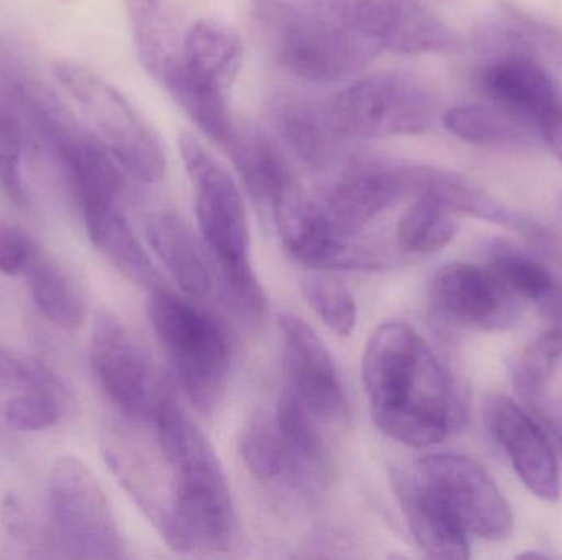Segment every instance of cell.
<instances>
[{
	"label": "cell",
	"instance_id": "obj_1",
	"mask_svg": "<svg viewBox=\"0 0 562 560\" xmlns=\"http://www.w3.org/2000/svg\"><path fill=\"white\" fill-rule=\"evenodd\" d=\"M362 381L372 420L396 443L435 446L462 426L464 408L454 381L405 322H383L370 335Z\"/></svg>",
	"mask_w": 562,
	"mask_h": 560
},
{
	"label": "cell",
	"instance_id": "obj_2",
	"mask_svg": "<svg viewBox=\"0 0 562 560\" xmlns=\"http://www.w3.org/2000/svg\"><path fill=\"white\" fill-rule=\"evenodd\" d=\"M151 423L170 473V503L157 522L165 541L181 552L229 551L236 536L233 496L220 459L200 427L168 390Z\"/></svg>",
	"mask_w": 562,
	"mask_h": 560
},
{
	"label": "cell",
	"instance_id": "obj_3",
	"mask_svg": "<svg viewBox=\"0 0 562 560\" xmlns=\"http://www.w3.org/2000/svg\"><path fill=\"white\" fill-rule=\"evenodd\" d=\"M250 15L277 61L306 81H342L382 53L362 26L324 0H250Z\"/></svg>",
	"mask_w": 562,
	"mask_h": 560
},
{
	"label": "cell",
	"instance_id": "obj_4",
	"mask_svg": "<svg viewBox=\"0 0 562 560\" xmlns=\"http://www.w3.org/2000/svg\"><path fill=\"white\" fill-rule=\"evenodd\" d=\"M180 153L194 193L198 224L234 306L262 321L266 293L252 263V237L243 194L233 174L194 135L181 134Z\"/></svg>",
	"mask_w": 562,
	"mask_h": 560
},
{
	"label": "cell",
	"instance_id": "obj_5",
	"mask_svg": "<svg viewBox=\"0 0 562 560\" xmlns=\"http://www.w3.org/2000/svg\"><path fill=\"white\" fill-rule=\"evenodd\" d=\"M148 318L191 403L201 413H211L226 393L233 362L223 325L160 286L151 292Z\"/></svg>",
	"mask_w": 562,
	"mask_h": 560
},
{
	"label": "cell",
	"instance_id": "obj_6",
	"mask_svg": "<svg viewBox=\"0 0 562 560\" xmlns=\"http://www.w3.org/2000/svg\"><path fill=\"white\" fill-rule=\"evenodd\" d=\"M55 75L88 121L91 134L128 176L148 184L160 181L167 168L160 138L128 99L98 72L71 59L56 61Z\"/></svg>",
	"mask_w": 562,
	"mask_h": 560
},
{
	"label": "cell",
	"instance_id": "obj_7",
	"mask_svg": "<svg viewBox=\"0 0 562 560\" xmlns=\"http://www.w3.org/2000/svg\"><path fill=\"white\" fill-rule=\"evenodd\" d=\"M393 482L425 496L471 536L505 541L514 532V515L491 473L461 454H431L395 470Z\"/></svg>",
	"mask_w": 562,
	"mask_h": 560
},
{
	"label": "cell",
	"instance_id": "obj_8",
	"mask_svg": "<svg viewBox=\"0 0 562 560\" xmlns=\"http://www.w3.org/2000/svg\"><path fill=\"white\" fill-rule=\"evenodd\" d=\"M327 112L344 141H369L429 130L438 101L416 76L382 71L350 82L327 102Z\"/></svg>",
	"mask_w": 562,
	"mask_h": 560
},
{
	"label": "cell",
	"instance_id": "obj_9",
	"mask_svg": "<svg viewBox=\"0 0 562 560\" xmlns=\"http://www.w3.org/2000/svg\"><path fill=\"white\" fill-rule=\"evenodd\" d=\"M49 512L61 548L71 558H125L124 539L94 472L76 457H61L49 476Z\"/></svg>",
	"mask_w": 562,
	"mask_h": 560
},
{
	"label": "cell",
	"instance_id": "obj_10",
	"mask_svg": "<svg viewBox=\"0 0 562 560\" xmlns=\"http://www.w3.org/2000/svg\"><path fill=\"white\" fill-rule=\"evenodd\" d=\"M89 358L109 400L127 416L151 421L158 403L170 388L124 322L109 312H101L95 318Z\"/></svg>",
	"mask_w": 562,
	"mask_h": 560
},
{
	"label": "cell",
	"instance_id": "obj_11",
	"mask_svg": "<svg viewBox=\"0 0 562 560\" xmlns=\"http://www.w3.org/2000/svg\"><path fill=\"white\" fill-rule=\"evenodd\" d=\"M281 242L288 252L316 272L337 268H369L372 259L356 245V236L347 232L324 206L293 183L270 206Z\"/></svg>",
	"mask_w": 562,
	"mask_h": 560
},
{
	"label": "cell",
	"instance_id": "obj_12",
	"mask_svg": "<svg viewBox=\"0 0 562 560\" xmlns=\"http://www.w3.org/2000/svg\"><path fill=\"white\" fill-rule=\"evenodd\" d=\"M280 335L286 390L317 420L346 421L349 401L333 355L316 331L297 316L283 315Z\"/></svg>",
	"mask_w": 562,
	"mask_h": 560
},
{
	"label": "cell",
	"instance_id": "obj_13",
	"mask_svg": "<svg viewBox=\"0 0 562 560\" xmlns=\"http://www.w3.org/2000/svg\"><path fill=\"white\" fill-rule=\"evenodd\" d=\"M409 196V163L353 157L346 160L321 201L347 232L357 236L367 224Z\"/></svg>",
	"mask_w": 562,
	"mask_h": 560
},
{
	"label": "cell",
	"instance_id": "obj_14",
	"mask_svg": "<svg viewBox=\"0 0 562 560\" xmlns=\"http://www.w3.org/2000/svg\"><path fill=\"white\" fill-rule=\"evenodd\" d=\"M477 72L485 101L505 108L540 134L541 124L562 107V89L550 69L518 49L485 53Z\"/></svg>",
	"mask_w": 562,
	"mask_h": 560
},
{
	"label": "cell",
	"instance_id": "obj_15",
	"mask_svg": "<svg viewBox=\"0 0 562 560\" xmlns=\"http://www.w3.org/2000/svg\"><path fill=\"white\" fill-rule=\"evenodd\" d=\"M431 293L439 311L464 328L501 332L517 321V298L487 266L448 263L436 273Z\"/></svg>",
	"mask_w": 562,
	"mask_h": 560
},
{
	"label": "cell",
	"instance_id": "obj_16",
	"mask_svg": "<svg viewBox=\"0 0 562 560\" xmlns=\"http://www.w3.org/2000/svg\"><path fill=\"white\" fill-rule=\"evenodd\" d=\"M488 426L524 485L547 502L560 499V464L537 421L512 398L495 397L488 404Z\"/></svg>",
	"mask_w": 562,
	"mask_h": 560
},
{
	"label": "cell",
	"instance_id": "obj_17",
	"mask_svg": "<svg viewBox=\"0 0 562 560\" xmlns=\"http://www.w3.org/2000/svg\"><path fill=\"white\" fill-rule=\"evenodd\" d=\"M154 76L164 82L167 91L190 115L196 127L227 153L236 141L240 128L231 114L227 92L191 75L181 62L180 56L170 53L164 56Z\"/></svg>",
	"mask_w": 562,
	"mask_h": 560
},
{
	"label": "cell",
	"instance_id": "obj_18",
	"mask_svg": "<svg viewBox=\"0 0 562 560\" xmlns=\"http://www.w3.org/2000/svg\"><path fill=\"white\" fill-rule=\"evenodd\" d=\"M273 122L281 141L310 170H329L342 155L346 141L334 130L327 104L304 98H283L273 108Z\"/></svg>",
	"mask_w": 562,
	"mask_h": 560
},
{
	"label": "cell",
	"instance_id": "obj_19",
	"mask_svg": "<svg viewBox=\"0 0 562 560\" xmlns=\"http://www.w3.org/2000/svg\"><path fill=\"white\" fill-rule=\"evenodd\" d=\"M382 52L400 55L449 53L458 48L456 33L416 0H385L373 23Z\"/></svg>",
	"mask_w": 562,
	"mask_h": 560
},
{
	"label": "cell",
	"instance_id": "obj_20",
	"mask_svg": "<svg viewBox=\"0 0 562 560\" xmlns=\"http://www.w3.org/2000/svg\"><path fill=\"white\" fill-rule=\"evenodd\" d=\"M277 426L290 457L291 473L296 489H323L330 479V457L317 427V418L284 390L276 411Z\"/></svg>",
	"mask_w": 562,
	"mask_h": 560
},
{
	"label": "cell",
	"instance_id": "obj_21",
	"mask_svg": "<svg viewBox=\"0 0 562 560\" xmlns=\"http://www.w3.org/2000/svg\"><path fill=\"white\" fill-rule=\"evenodd\" d=\"M147 237L155 255L188 296H207L213 286L210 265L200 239L180 214H154L148 220Z\"/></svg>",
	"mask_w": 562,
	"mask_h": 560
},
{
	"label": "cell",
	"instance_id": "obj_22",
	"mask_svg": "<svg viewBox=\"0 0 562 560\" xmlns=\"http://www.w3.org/2000/svg\"><path fill=\"white\" fill-rule=\"evenodd\" d=\"M180 59L191 75L227 92L243 69V38L220 20H198L188 28Z\"/></svg>",
	"mask_w": 562,
	"mask_h": 560
},
{
	"label": "cell",
	"instance_id": "obj_23",
	"mask_svg": "<svg viewBox=\"0 0 562 560\" xmlns=\"http://www.w3.org/2000/svg\"><path fill=\"white\" fill-rule=\"evenodd\" d=\"M482 52L518 49L543 62L562 89V33L540 20L531 19L512 5L502 7L501 13L488 20L477 32Z\"/></svg>",
	"mask_w": 562,
	"mask_h": 560
},
{
	"label": "cell",
	"instance_id": "obj_24",
	"mask_svg": "<svg viewBox=\"0 0 562 560\" xmlns=\"http://www.w3.org/2000/svg\"><path fill=\"white\" fill-rule=\"evenodd\" d=\"M412 197L429 196L456 216H469L497 226L514 227L517 216L462 174L428 164H409Z\"/></svg>",
	"mask_w": 562,
	"mask_h": 560
},
{
	"label": "cell",
	"instance_id": "obj_25",
	"mask_svg": "<svg viewBox=\"0 0 562 560\" xmlns=\"http://www.w3.org/2000/svg\"><path fill=\"white\" fill-rule=\"evenodd\" d=\"M227 155L250 194L267 206H272L277 197L297 181L279 145L263 132L239 128Z\"/></svg>",
	"mask_w": 562,
	"mask_h": 560
},
{
	"label": "cell",
	"instance_id": "obj_26",
	"mask_svg": "<svg viewBox=\"0 0 562 560\" xmlns=\"http://www.w3.org/2000/svg\"><path fill=\"white\" fill-rule=\"evenodd\" d=\"M442 124L456 138L475 147H527L540 135L517 115L487 101L454 105L442 115Z\"/></svg>",
	"mask_w": 562,
	"mask_h": 560
},
{
	"label": "cell",
	"instance_id": "obj_27",
	"mask_svg": "<svg viewBox=\"0 0 562 560\" xmlns=\"http://www.w3.org/2000/svg\"><path fill=\"white\" fill-rule=\"evenodd\" d=\"M86 229L95 249L135 285L158 288L160 276L125 219L124 209H111L86 217Z\"/></svg>",
	"mask_w": 562,
	"mask_h": 560
},
{
	"label": "cell",
	"instance_id": "obj_28",
	"mask_svg": "<svg viewBox=\"0 0 562 560\" xmlns=\"http://www.w3.org/2000/svg\"><path fill=\"white\" fill-rule=\"evenodd\" d=\"M25 275L33 305L46 321L63 329L81 328L88 305L85 293L71 275L40 255Z\"/></svg>",
	"mask_w": 562,
	"mask_h": 560
},
{
	"label": "cell",
	"instance_id": "obj_29",
	"mask_svg": "<svg viewBox=\"0 0 562 560\" xmlns=\"http://www.w3.org/2000/svg\"><path fill=\"white\" fill-rule=\"evenodd\" d=\"M412 199L396 226V243L409 255L441 252L458 233L456 214L429 196Z\"/></svg>",
	"mask_w": 562,
	"mask_h": 560
},
{
	"label": "cell",
	"instance_id": "obj_30",
	"mask_svg": "<svg viewBox=\"0 0 562 560\" xmlns=\"http://www.w3.org/2000/svg\"><path fill=\"white\" fill-rule=\"evenodd\" d=\"M487 268L510 289L515 298L535 302L540 309L562 296L547 266L504 243L492 247Z\"/></svg>",
	"mask_w": 562,
	"mask_h": 560
},
{
	"label": "cell",
	"instance_id": "obj_31",
	"mask_svg": "<svg viewBox=\"0 0 562 560\" xmlns=\"http://www.w3.org/2000/svg\"><path fill=\"white\" fill-rule=\"evenodd\" d=\"M544 321L547 329L512 365L515 388L528 401H537L543 395L562 357V306L547 312Z\"/></svg>",
	"mask_w": 562,
	"mask_h": 560
},
{
	"label": "cell",
	"instance_id": "obj_32",
	"mask_svg": "<svg viewBox=\"0 0 562 560\" xmlns=\"http://www.w3.org/2000/svg\"><path fill=\"white\" fill-rule=\"evenodd\" d=\"M240 453L249 472L260 482L293 480L290 457L273 413L259 411L244 427Z\"/></svg>",
	"mask_w": 562,
	"mask_h": 560
},
{
	"label": "cell",
	"instance_id": "obj_33",
	"mask_svg": "<svg viewBox=\"0 0 562 560\" xmlns=\"http://www.w3.org/2000/svg\"><path fill=\"white\" fill-rule=\"evenodd\" d=\"M20 390L5 404V421L13 430L23 433L49 430L65 416L68 393L53 370L42 380Z\"/></svg>",
	"mask_w": 562,
	"mask_h": 560
},
{
	"label": "cell",
	"instance_id": "obj_34",
	"mask_svg": "<svg viewBox=\"0 0 562 560\" xmlns=\"http://www.w3.org/2000/svg\"><path fill=\"white\" fill-rule=\"evenodd\" d=\"M25 147L26 127L22 108L0 101V190L16 206L26 204L22 174Z\"/></svg>",
	"mask_w": 562,
	"mask_h": 560
},
{
	"label": "cell",
	"instance_id": "obj_35",
	"mask_svg": "<svg viewBox=\"0 0 562 560\" xmlns=\"http://www.w3.org/2000/svg\"><path fill=\"white\" fill-rule=\"evenodd\" d=\"M304 299L314 315L339 335L352 334L357 322V306L352 293L329 275H307L301 282Z\"/></svg>",
	"mask_w": 562,
	"mask_h": 560
},
{
	"label": "cell",
	"instance_id": "obj_36",
	"mask_svg": "<svg viewBox=\"0 0 562 560\" xmlns=\"http://www.w3.org/2000/svg\"><path fill=\"white\" fill-rule=\"evenodd\" d=\"M134 42L142 65L154 75L165 52L161 39L160 0H125Z\"/></svg>",
	"mask_w": 562,
	"mask_h": 560
},
{
	"label": "cell",
	"instance_id": "obj_37",
	"mask_svg": "<svg viewBox=\"0 0 562 560\" xmlns=\"http://www.w3.org/2000/svg\"><path fill=\"white\" fill-rule=\"evenodd\" d=\"M38 259L35 242L19 227L0 224V273L7 276L25 275Z\"/></svg>",
	"mask_w": 562,
	"mask_h": 560
},
{
	"label": "cell",
	"instance_id": "obj_38",
	"mask_svg": "<svg viewBox=\"0 0 562 560\" xmlns=\"http://www.w3.org/2000/svg\"><path fill=\"white\" fill-rule=\"evenodd\" d=\"M49 372L45 364L30 355L0 347V387H29Z\"/></svg>",
	"mask_w": 562,
	"mask_h": 560
},
{
	"label": "cell",
	"instance_id": "obj_39",
	"mask_svg": "<svg viewBox=\"0 0 562 560\" xmlns=\"http://www.w3.org/2000/svg\"><path fill=\"white\" fill-rule=\"evenodd\" d=\"M0 516H2L3 528L10 536L25 542L33 538L32 519L19 496L9 493L3 499Z\"/></svg>",
	"mask_w": 562,
	"mask_h": 560
},
{
	"label": "cell",
	"instance_id": "obj_40",
	"mask_svg": "<svg viewBox=\"0 0 562 560\" xmlns=\"http://www.w3.org/2000/svg\"><path fill=\"white\" fill-rule=\"evenodd\" d=\"M540 137L562 163V107L541 124Z\"/></svg>",
	"mask_w": 562,
	"mask_h": 560
},
{
	"label": "cell",
	"instance_id": "obj_41",
	"mask_svg": "<svg viewBox=\"0 0 562 560\" xmlns=\"http://www.w3.org/2000/svg\"><path fill=\"white\" fill-rule=\"evenodd\" d=\"M324 2L336 7L337 10L346 13V15L350 16L357 25L362 26V28L366 30V25H363V23H366L367 13L370 12V9H372L379 0H324Z\"/></svg>",
	"mask_w": 562,
	"mask_h": 560
}]
</instances>
